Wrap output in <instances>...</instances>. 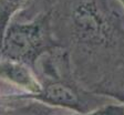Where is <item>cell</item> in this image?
<instances>
[{"label":"cell","instance_id":"52a82bcc","mask_svg":"<svg viewBox=\"0 0 124 115\" xmlns=\"http://www.w3.org/2000/svg\"><path fill=\"white\" fill-rule=\"evenodd\" d=\"M117 2L121 5V7H123V9H124V0H116Z\"/></svg>","mask_w":124,"mask_h":115},{"label":"cell","instance_id":"ba28073f","mask_svg":"<svg viewBox=\"0 0 124 115\" xmlns=\"http://www.w3.org/2000/svg\"><path fill=\"white\" fill-rule=\"evenodd\" d=\"M0 49H1V46H0Z\"/></svg>","mask_w":124,"mask_h":115},{"label":"cell","instance_id":"5b68a950","mask_svg":"<svg viewBox=\"0 0 124 115\" xmlns=\"http://www.w3.org/2000/svg\"><path fill=\"white\" fill-rule=\"evenodd\" d=\"M94 92L110 96L124 104V63L102 82Z\"/></svg>","mask_w":124,"mask_h":115},{"label":"cell","instance_id":"6da1fadb","mask_svg":"<svg viewBox=\"0 0 124 115\" xmlns=\"http://www.w3.org/2000/svg\"><path fill=\"white\" fill-rule=\"evenodd\" d=\"M116 0H59L53 36L68 52L75 79L96 87L124 63V18Z\"/></svg>","mask_w":124,"mask_h":115},{"label":"cell","instance_id":"277c9868","mask_svg":"<svg viewBox=\"0 0 124 115\" xmlns=\"http://www.w3.org/2000/svg\"><path fill=\"white\" fill-rule=\"evenodd\" d=\"M0 80L7 85H18L33 96L42 91V83L36 72L20 62L0 59Z\"/></svg>","mask_w":124,"mask_h":115},{"label":"cell","instance_id":"7a4b0ae2","mask_svg":"<svg viewBox=\"0 0 124 115\" xmlns=\"http://www.w3.org/2000/svg\"><path fill=\"white\" fill-rule=\"evenodd\" d=\"M51 26V11L30 20L11 19L2 38L0 59L26 64L36 71L44 54L59 48Z\"/></svg>","mask_w":124,"mask_h":115},{"label":"cell","instance_id":"3957f363","mask_svg":"<svg viewBox=\"0 0 124 115\" xmlns=\"http://www.w3.org/2000/svg\"><path fill=\"white\" fill-rule=\"evenodd\" d=\"M58 1L59 0H0V46L11 19H33L41 13L51 11Z\"/></svg>","mask_w":124,"mask_h":115},{"label":"cell","instance_id":"8992f818","mask_svg":"<svg viewBox=\"0 0 124 115\" xmlns=\"http://www.w3.org/2000/svg\"><path fill=\"white\" fill-rule=\"evenodd\" d=\"M78 115H124V104H115V102H112L90 113Z\"/></svg>","mask_w":124,"mask_h":115}]
</instances>
